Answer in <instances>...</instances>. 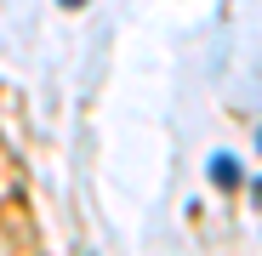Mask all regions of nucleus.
Returning <instances> with one entry per match:
<instances>
[{
    "instance_id": "obj_1",
    "label": "nucleus",
    "mask_w": 262,
    "mask_h": 256,
    "mask_svg": "<svg viewBox=\"0 0 262 256\" xmlns=\"http://www.w3.org/2000/svg\"><path fill=\"white\" fill-rule=\"evenodd\" d=\"M205 171H211V182H216V188H239V159H234V154H211Z\"/></svg>"
},
{
    "instance_id": "obj_2",
    "label": "nucleus",
    "mask_w": 262,
    "mask_h": 256,
    "mask_svg": "<svg viewBox=\"0 0 262 256\" xmlns=\"http://www.w3.org/2000/svg\"><path fill=\"white\" fill-rule=\"evenodd\" d=\"M63 6H80V0H63Z\"/></svg>"
},
{
    "instance_id": "obj_3",
    "label": "nucleus",
    "mask_w": 262,
    "mask_h": 256,
    "mask_svg": "<svg viewBox=\"0 0 262 256\" xmlns=\"http://www.w3.org/2000/svg\"><path fill=\"white\" fill-rule=\"evenodd\" d=\"M256 148H262V131H256Z\"/></svg>"
}]
</instances>
